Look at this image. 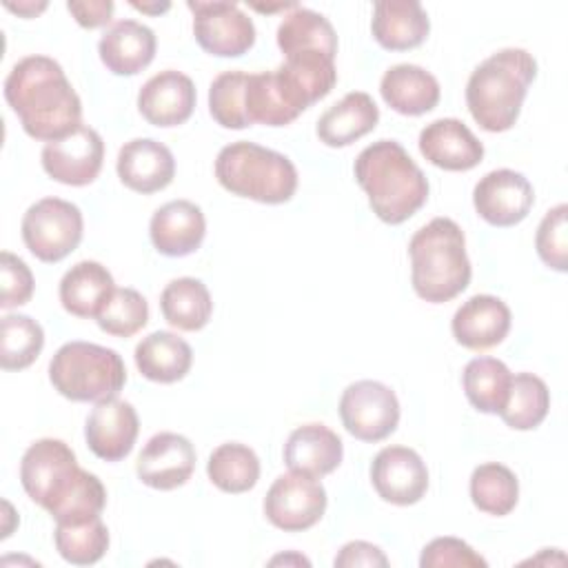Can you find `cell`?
<instances>
[{
	"label": "cell",
	"mask_w": 568,
	"mask_h": 568,
	"mask_svg": "<svg viewBox=\"0 0 568 568\" xmlns=\"http://www.w3.org/2000/svg\"><path fill=\"white\" fill-rule=\"evenodd\" d=\"M24 493L42 506L55 524H82L106 506L104 484L78 466L75 453L62 439L33 442L20 462Z\"/></svg>",
	"instance_id": "6da1fadb"
},
{
	"label": "cell",
	"mask_w": 568,
	"mask_h": 568,
	"mask_svg": "<svg viewBox=\"0 0 568 568\" xmlns=\"http://www.w3.org/2000/svg\"><path fill=\"white\" fill-rule=\"evenodd\" d=\"M4 100L33 140L53 142L82 126V102L49 55H27L4 80Z\"/></svg>",
	"instance_id": "7a4b0ae2"
},
{
	"label": "cell",
	"mask_w": 568,
	"mask_h": 568,
	"mask_svg": "<svg viewBox=\"0 0 568 568\" xmlns=\"http://www.w3.org/2000/svg\"><path fill=\"white\" fill-rule=\"evenodd\" d=\"M353 173L373 213L386 224L406 222L428 200L424 171L395 140H377L362 149Z\"/></svg>",
	"instance_id": "3957f363"
},
{
	"label": "cell",
	"mask_w": 568,
	"mask_h": 568,
	"mask_svg": "<svg viewBox=\"0 0 568 568\" xmlns=\"http://www.w3.org/2000/svg\"><path fill=\"white\" fill-rule=\"evenodd\" d=\"M537 62L526 49H501L475 67L466 84V104L473 120L490 133L515 126Z\"/></svg>",
	"instance_id": "277c9868"
},
{
	"label": "cell",
	"mask_w": 568,
	"mask_h": 568,
	"mask_svg": "<svg viewBox=\"0 0 568 568\" xmlns=\"http://www.w3.org/2000/svg\"><path fill=\"white\" fill-rule=\"evenodd\" d=\"M408 255L413 288L430 304L457 297L470 282L473 268L466 255V237L450 217H435L424 224L410 237Z\"/></svg>",
	"instance_id": "5b68a950"
},
{
	"label": "cell",
	"mask_w": 568,
	"mask_h": 568,
	"mask_svg": "<svg viewBox=\"0 0 568 568\" xmlns=\"http://www.w3.org/2000/svg\"><path fill=\"white\" fill-rule=\"evenodd\" d=\"M215 178L233 195L262 204H284L297 191L295 164L255 142H231L215 158Z\"/></svg>",
	"instance_id": "8992f818"
},
{
	"label": "cell",
	"mask_w": 568,
	"mask_h": 568,
	"mask_svg": "<svg viewBox=\"0 0 568 568\" xmlns=\"http://www.w3.org/2000/svg\"><path fill=\"white\" fill-rule=\"evenodd\" d=\"M49 379L62 397L98 404L118 397L126 384V368L113 348L69 342L55 351L49 364Z\"/></svg>",
	"instance_id": "52a82bcc"
},
{
	"label": "cell",
	"mask_w": 568,
	"mask_h": 568,
	"mask_svg": "<svg viewBox=\"0 0 568 568\" xmlns=\"http://www.w3.org/2000/svg\"><path fill=\"white\" fill-rule=\"evenodd\" d=\"M24 246L40 262L55 264L78 248L82 240V213L73 202L42 197L31 204L22 217Z\"/></svg>",
	"instance_id": "ba28073f"
},
{
	"label": "cell",
	"mask_w": 568,
	"mask_h": 568,
	"mask_svg": "<svg viewBox=\"0 0 568 568\" xmlns=\"http://www.w3.org/2000/svg\"><path fill=\"white\" fill-rule=\"evenodd\" d=\"M344 428L362 442H382L399 424V402L395 390L375 379H359L344 388L339 397Z\"/></svg>",
	"instance_id": "9c48e42d"
},
{
	"label": "cell",
	"mask_w": 568,
	"mask_h": 568,
	"mask_svg": "<svg viewBox=\"0 0 568 568\" xmlns=\"http://www.w3.org/2000/svg\"><path fill=\"white\" fill-rule=\"evenodd\" d=\"M197 44L217 58H240L255 44V24L235 2L189 0Z\"/></svg>",
	"instance_id": "30bf717a"
},
{
	"label": "cell",
	"mask_w": 568,
	"mask_h": 568,
	"mask_svg": "<svg viewBox=\"0 0 568 568\" xmlns=\"http://www.w3.org/2000/svg\"><path fill=\"white\" fill-rule=\"evenodd\" d=\"M324 510V486L317 479L297 473L280 475L264 497L266 519L284 532H300L313 528L322 519Z\"/></svg>",
	"instance_id": "8fae6325"
},
{
	"label": "cell",
	"mask_w": 568,
	"mask_h": 568,
	"mask_svg": "<svg viewBox=\"0 0 568 568\" xmlns=\"http://www.w3.org/2000/svg\"><path fill=\"white\" fill-rule=\"evenodd\" d=\"M40 158L51 180L69 186H87L100 175L104 142L95 129L82 124L69 135L47 142Z\"/></svg>",
	"instance_id": "7c38bea8"
},
{
	"label": "cell",
	"mask_w": 568,
	"mask_h": 568,
	"mask_svg": "<svg viewBox=\"0 0 568 568\" xmlns=\"http://www.w3.org/2000/svg\"><path fill=\"white\" fill-rule=\"evenodd\" d=\"M532 184L513 169H497L486 173L473 189V204L477 215L493 226H515L532 209Z\"/></svg>",
	"instance_id": "4fadbf2b"
},
{
	"label": "cell",
	"mask_w": 568,
	"mask_h": 568,
	"mask_svg": "<svg viewBox=\"0 0 568 568\" xmlns=\"http://www.w3.org/2000/svg\"><path fill=\"white\" fill-rule=\"evenodd\" d=\"M371 484L384 501L410 506L428 490V468L413 448L386 446L371 464Z\"/></svg>",
	"instance_id": "5bb4252c"
},
{
	"label": "cell",
	"mask_w": 568,
	"mask_h": 568,
	"mask_svg": "<svg viewBox=\"0 0 568 568\" xmlns=\"http://www.w3.org/2000/svg\"><path fill=\"white\" fill-rule=\"evenodd\" d=\"M195 470V448L178 433L153 435L135 464L138 479L155 490H175L184 486Z\"/></svg>",
	"instance_id": "9a60e30c"
},
{
	"label": "cell",
	"mask_w": 568,
	"mask_h": 568,
	"mask_svg": "<svg viewBox=\"0 0 568 568\" xmlns=\"http://www.w3.org/2000/svg\"><path fill=\"white\" fill-rule=\"evenodd\" d=\"M140 419L135 408L118 397L98 402L87 417L84 437L91 453L104 462L124 459L138 439Z\"/></svg>",
	"instance_id": "2e32d148"
},
{
	"label": "cell",
	"mask_w": 568,
	"mask_h": 568,
	"mask_svg": "<svg viewBox=\"0 0 568 568\" xmlns=\"http://www.w3.org/2000/svg\"><path fill=\"white\" fill-rule=\"evenodd\" d=\"M138 109L153 126L169 129L184 124L195 109V84L175 69L160 71L142 84Z\"/></svg>",
	"instance_id": "e0dca14e"
},
{
	"label": "cell",
	"mask_w": 568,
	"mask_h": 568,
	"mask_svg": "<svg viewBox=\"0 0 568 568\" xmlns=\"http://www.w3.org/2000/svg\"><path fill=\"white\" fill-rule=\"evenodd\" d=\"M419 153L437 169L470 171L484 158V144L457 118H439L419 133Z\"/></svg>",
	"instance_id": "ac0fdd59"
},
{
	"label": "cell",
	"mask_w": 568,
	"mask_h": 568,
	"mask_svg": "<svg viewBox=\"0 0 568 568\" xmlns=\"http://www.w3.org/2000/svg\"><path fill=\"white\" fill-rule=\"evenodd\" d=\"M120 182L142 195L166 189L175 178V160L169 146L151 138H135L118 153Z\"/></svg>",
	"instance_id": "d6986e66"
},
{
	"label": "cell",
	"mask_w": 568,
	"mask_h": 568,
	"mask_svg": "<svg viewBox=\"0 0 568 568\" xmlns=\"http://www.w3.org/2000/svg\"><path fill=\"white\" fill-rule=\"evenodd\" d=\"M149 235L158 253L166 257H184L200 248L206 235V220L195 202L173 200L153 213Z\"/></svg>",
	"instance_id": "ffe728a7"
},
{
	"label": "cell",
	"mask_w": 568,
	"mask_h": 568,
	"mask_svg": "<svg viewBox=\"0 0 568 568\" xmlns=\"http://www.w3.org/2000/svg\"><path fill=\"white\" fill-rule=\"evenodd\" d=\"M453 337L468 351H488L510 331V308L495 295H473L453 315Z\"/></svg>",
	"instance_id": "44dd1931"
},
{
	"label": "cell",
	"mask_w": 568,
	"mask_h": 568,
	"mask_svg": "<svg viewBox=\"0 0 568 568\" xmlns=\"http://www.w3.org/2000/svg\"><path fill=\"white\" fill-rule=\"evenodd\" d=\"M344 457L342 439L324 424L297 426L284 446V464L291 473L322 479L333 473Z\"/></svg>",
	"instance_id": "7402d4cb"
},
{
	"label": "cell",
	"mask_w": 568,
	"mask_h": 568,
	"mask_svg": "<svg viewBox=\"0 0 568 568\" xmlns=\"http://www.w3.org/2000/svg\"><path fill=\"white\" fill-rule=\"evenodd\" d=\"M155 47L153 29L138 20H120L102 33L98 53L111 73L135 75L153 62Z\"/></svg>",
	"instance_id": "603a6c76"
},
{
	"label": "cell",
	"mask_w": 568,
	"mask_h": 568,
	"mask_svg": "<svg viewBox=\"0 0 568 568\" xmlns=\"http://www.w3.org/2000/svg\"><path fill=\"white\" fill-rule=\"evenodd\" d=\"M371 31L379 47L408 51L426 40L430 20L417 0H379L373 7Z\"/></svg>",
	"instance_id": "cb8c5ba5"
},
{
	"label": "cell",
	"mask_w": 568,
	"mask_h": 568,
	"mask_svg": "<svg viewBox=\"0 0 568 568\" xmlns=\"http://www.w3.org/2000/svg\"><path fill=\"white\" fill-rule=\"evenodd\" d=\"M379 122V109L364 91H351L328 106L317 120V138L326 146L339 149L371 133Z\"/></svg>",
	"instance_id": "d4e9b609"
},
{
	"label": "cell",
	"mask_w": 568,
	"mask_h": 568,
	"mask_svg": "<svg viewBox=\"0 0 568 568\" xmlns=\"http://www.w3.org/2000/svg\"><path fill=\"white\" fill-rule=\"evenodd\" d=\"M384 102L402 115H424L439 102V82L417 64H395L379 82Z\"/></svg>",
	"instance_id": "484cf974"
},
{
	"label": "cell",
	"mask_w": 568,
	"mask_h": 568,
	"mask_svg": "<svg viewBox=\"0 0 568 568\" xmlns=\"http://www.w3.org/2000/svg\"><path fill=\"white\" fill-rule=\"evenodd\" d=\"M113 275L93 260H82L73 264L60 280V302L62 308L75 317L89 320L98 317L100 308L113 293Z\"/></svg>",
	"instance_id": "4316f807"
},
{
	"label": "cell",
	"mask_w": 568,
	"mask_h": 568,
	"mask_svg": "<svg viewBox=\"0 0 568 568\" xmlns=\"http://www.w3.org/2000/svg\"><path fill=\"white\" fill-rule=\"evenodd\" d=\"M138 371L158 384L180 382L193 364L191 346L171 331H153L135 346Z\"/></svg>",
	"instance_id": "83f0119b"
},
{
	"label": "cell",
	"mask_w": 568,
	"mask_h": 568,
	"mask_svg": "<svg viewBox=\"0 0 568 568\" xmlns=\"http://www.w3.org/2000/svg\"><path fill=\"white\" fill-rule=\"evenodd\" d=\"M277 47L284 55L300 51H322L335 58L337 33L328 18L297 4L284 16V20L277 27Z\"/></svg>",
	"instance_id": "f1b7e54d"
},
{
	"label": "cell",
	"mask_w": 568,
	"mask_h": 568,
	"mask_svg": "<svg viewBox=\"0 0 568 568\" xmlns=\"http://www.w3.org/2000/svg\"><path fill=\"white\" fill-rule=\"evenodd\" d=\"M160 308L171 326L180 331H200L211 320L213 300L202 280L178 277L164 286Z\"/></svg>",
	"instance_id": "f546056e"
},
{
	"label": "cell",
	"mask_w": 568,
	"mask_h": 568,
	"mask_svg": "<svg viewBox=\"0 0 568 568\" xmlns=\"http://www.w3.org/2000/svg\"><path fill=\"white\" fill-rule=\"evenodd\" d=\"M510 371L501 359L475 357L464 366L462 386L468 402L488 415H499L510 390Z\"/></svg>",
	"instance_id": "4dcf8cb0"
},
{
	"label": "cell",
	"mask_w": 568,
	"mask_h": 568,
	"mask_svg": "<svg viewBox=\"0 0 568 568\" xmlns=\"http://www.w3.org/2000/svg\"><path fill=\"white\" fill-rule=\"evenodd\" d=\"M206 475L211 484L222 493L240 495L257 484L260 459L253 448L237 442H226L211 453L206 462Z\"/></svg>",
	"instance_id": "1f68e13d"
},
{
	"label": "cell",
	"mask_w": 568,
	"mask_h": 568,
	"mask_svg": "<svg viewBox=\"0 0 568 568\" xmlns=\"http://www.w3.org/2000/svg\"><path fill=\"white\" fill-rule=\"evenodd\" d=\"M550 408V393L541 377L532 373H517L510 379V390L499 417L515 430L537 428Z\"/></svg>",
	"instance_id": "d6a6232c"
},
{
	"label": "cell",
	"mask_w": 568,
	"mask_h": 568,
	"mask_svg": "<svg viewBox=\"0 0 568 568\" xmlns=\"http://www.w3.org/2000/svg\"><path fill=\"white\" fill-rule=\"evenodd\" d=\"M470 499L481 513L504 517L517 506L519 481L515 473L499 462L479 464L470 475Z\"/></svg>",
	"instance_id": "836d02e7"
},
{
	"label": "cell",
	"mask_w": 568,
	"mask_h": 568,
	"mask_svg": "<svg viewBox=\"0 0 568 568\" xmlns=\"http://www.w3.org/2000/svg\"><path fill=\"white\" fill-rule=\"evenodd\" d=\"M244 106L251 124H266V126H286L300 113L288 104L275 71L248 73L246 91H244Z\"/></svg>",
	"instance_id": "e575fe53"
},
{
	"label": "cell",
	"mask_w": 568,
	"mask_h": 568,
	"mask_svg": "<svg viewBox=\"0 0 568 568\" xmlns=\"http://www.w3.org/2000/svg\"><path fill=\"white\" fill-rule=\"evenodd\" d=\"M44 346L42 326L29 315H4L0 322V366L22 371L31 366Z\"/></svg>",
	"instance_id": "d590c367"
},
{
	"label": "cell",
	"mask_w": 568,
	"mask_h": 568,
	"mask_svg": "<svg viewBox=\"0 0 568 568\" xmlns=\"http://www.w3.org/2000/svg\"><path fill=\"white\" fill-rule=\"evenodd\" d=\"M55 550L73 566L100 561L109 548V530L100 517L84 524H55Z\"/></svg>",
	"instance_id": "8d00e7d4"
},
{
	"label": "cell",
	"mask_w": 568,
	"mask_h": 568,
	"mask_svg": "<svg viewBox=\"0 0 568 568\" xmlns=\"http://www.w3.org/2000/svg\"><path fill=\"white\" fill-rule=\"evenodd\" d=\"M95 322L106 335L131 337L146 326L149 304L135 288H113Z\"/></svg>",
	"instance_id": "74e56055"
},
{
	"label": "cell",
	"mask_w": 568,
	"mask_h": 568,
	"mask_svg": "<svg viewBox=\"0 0 568 568\" xmlns=\"http://www.w3.org/2000/svg\"><path fill=\"white\" fill-rule=\"evenodd\" d=\"M248 73L224 71L209 87V113L224 129H246L251 120L244 106Z\"/></svg>",
	"instance_id": "f35d334b"
},
{
	"label": "cell",
	"mask_w": 568,
	"mask_h": 568,
	"mask_svg": "<svg viewBox=\"0 0 568 568\" xmlns=\"http://www.w3.org/2000/svg\"><path fill=\"white\" fill-rule=\"evenodd\" d=\"M568 206L557 204L550 209L537 226L535 248L548 268L564 273L568 268Z\"/></svg>",
	"instance_id": "ab89813d"
},
{
	"label": "cell",
	"mask_w": 568,
	"mask_h": 568,
	"mask_svg": "<svg viewBox=\"0 0 568 568\" xmlns=\"http://www.w3.org/2000/svg\"><path fill=\"white\" fill-rule=\"evenodd\" d=\"M422 568H486V559L457 537H437L428 541L419 557Z\"/></svg>",
	"instance_id": "60d3db41"
},
{
	"label": "cell",
	"mask_w": 568,
	"mask_h": 568,
	"mask_svg": "<svg viewBox=\"0 0 568 568\" xmlns=\"http://www.w3.org/2000/svg\"><path fill=\"white\" fill-rule=\"evenodd\" d=\"M33 295V273L18 255L2 251L0 255V308L22 306Z\"/></svg>",
	"instance_id": "b9f144b4"
},
{
	"label": "cell",
	"mask_w": 568,
	"mask_h": 568,
	"mask_svg": "<svg viewBox=\"0 0 568 568\" xmlns=\"http://www.w3.org/2000/svg\"><path fill=\"white\" fill-rule=\"evenodd\" d=\"M335 568H357V566H366V568H386L388 559L382 552L379 546L368 544V541H348L342 546V550L335 557Z\"/></svg>",
	"instance_id": "7bdbcfd3"
},
{
	"label": "cell",
	"mask_w": 568,
	"mask_h": 568,
	"mask_svg": "<svg viewBox=\"0 0 568 568\" xmlns=\"http://www.w3.org/2000/svg\"><path fill=\"white\" fill-rule=\"evenodd\" d=\"M67 9L80 27L95 29L111 20L115 4L111 0H82V2L71 0V2H67Z\"/></svg>",
	"instance_id": "ee69618b"
},
{
	"label": "cell",
	"mask_w": 568,
	"mask_h": 568,
	"mask_svg": "<svg viewBox=\"0 0 568 568\" xmlns=\"http://www.w3.org/2000/svg\"><path fill=\"white\" fill-rule=\"evenodd\" d=\"M4 7H7L9 11L22 16V18H36L40 11L47 9V2H18V4L4 2Z\"/></svg>",
	"instance_id": "f6af8a7d"
},
{
	"label": "cell",
	"mask_w": 568,
	"mask_h": 568,
	"mask_svg": "<svg viewBox=\"0 0 568 568\" xmlns=\"http://www.w3.org/2000/svg\"><path fill=\"white\" fill-rule=\"evenodd\" d=\"M131 7L133 9H138V11H142V13H162V11H166L171 4L169 2H162V4H146V2H131Z\"/></svg>",
	"instance_id": "bcb514c9"
},
{
	"label": "cell",
	"mask_w": 568,
	"mask_h": 568,
	"mask_svg": "<svg viewBox=\"0 0 568 568\" xmlns=\"http://www.w3.org/2000/svg\"><path fill=\"white\" fill-rule=\"evenodd\" d=\"M280 561H284V564H286V561H291V557H284V555H282V557L271 559V564H280ZM295 561H300V564H306V566H308V559H304V557H295Z\"/></svg>",
	"instance_id": "7dc6e473"
}]
</instances>
